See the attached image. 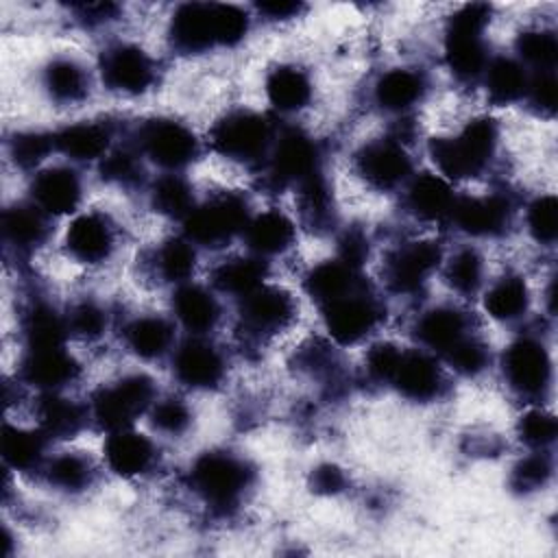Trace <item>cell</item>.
<instances>
[{"label": "cell", "mask_w": 558, "mask_h": 558, "mask_svg": "<svg viewBox=\"0 0 558 558\" xmlns=\"http://www.w3.org/2000/svg\"><path fill=\"white\" fill-rule=\"evenodd\" d=\"M150 203L155 211H159L161 216L177 218L181 222L196 205L192 185L177 172H166L153 183Z\"/></svg>", "instance_id": "cell-42"}, {"label": "cell", "mask_w": 558, "mask_h": 558, "mask_svg": "<svg viewBox=\"0 0 558 558\" xmlns=\"http://www.w3.org/2000/svg\"><path fill=\"white\" fill-rule=\"evenodd\" d=\"M272 122L251 109H235L214 122L209 131L211 148L240 163H257L268 157L275 140Z\"/></svg>", "instance_id": "cell-3"}, {"label": "cell", "mask_w": 558, "mask_h": 558, "mask_svg": "<svg viewBox=\"0 0 558 558\" xmlns=\"http://www.w3.org/2000/svg\"><path fill=\"white\" fill-rule=\"evenodd\" d=\"M508 386L521 397H538L551 381V360L536 338H519L510 342L501 357Z\"/></svg>", "instance_id": "cell-11"}, {"label": "cell", "mask_w": 558, "mask_h": 558, "mask_svg": "<svg viewBox=\"0 0 558 558\" xmlns=\"http://www.w3.org/2000/svg\"><path fill=\"white\" fill-rule=\"evenodd\" d=\"M148 416H150L153 429L170 438L185 434L192 425V410L179 397H163L159 401L155 399V403L148 410Z\"/></svg>", "instance_id": "cell-47"}, {"label": "cell", "mask_w": 558, "mask_h": 558, "mask_svg": "<svg viewBox=\"0 0 558 558\" xmlns=\"http://www.w3.org/2000/svg\"><path fill=\"white\" fill-rule=\"evenodd\" d=\"M48 216L33 203H15L2 211V240L15 253H31L48 238Z\"/></svg>", "instance_id": "cell-28"}, {"label": "cell", "mask_w": 558, "mask_h": 558, "mask_svg": "<svg viewBox=\"0 0 558 558\" xmlns=\"http://www.w3.org/2000/svg\"><path fill=\"white\" fill-rule=\"evenodd\" d=\"M445 283L458 294H475L484 281V257L477 248L464 246L458 248L445 262Z\"/></svg>", "instance_id": "cell-43"}, {"label": "cell", "mask_w": 558, "mask_h": 558, "mask_svg": "<svg viewBox=\"0 0 558 558\" xmlns=\"http://www.w3.org/2000/svg\"><path fill=\"white\" fill-rule=\"evenodd\" d=\"M242 235L253 255L272 257L286 253L294 244L296 227L281 209H264L248 218Z\"/></svg>", "instance_id": "cell-26"}, {"label": "cell", "mask_w": 558, "mask_h": 558, "mask_svg": "<svg viewBox=\"0 0 558 558\" xmlns=\"http://www.w3.org/2000/svg\"><path fill=\"white\" fill-rule=\"evenodd\" d=\"M63 246L65 253L78 264H102L116 248V227L100 211L78 214L65 229Z\"/></svg>", "instance_id": "cell-15"}, {"label": "cell", "mask_w": 558, "mask_h": 558, "mask_svg": "<svg viewBox=\"0 0 558 558\" xmlns=\"http://www.w3.org/2000/svg\"><path fill=\"white\" fill-rule=\"evenodd\" d=\"M102 456L111 473L120 477H140L153 469L157 449L148 436L126 427L109 432L102 445Z\"/></svg>", "instance_id": "cell-21"}, {"label": "cell", "mask_w": 558, "mask_h": 558, "mask_svg": "<svg viewBox=\"0 0 558 558\" xmlns=\"http://www.w3.org/2000/svg\"><path fill=\"white\" fill-rule=\"evenodd\" d=\"M310 486L318 495H338L347 486V475L340 466H336L331 462L318 464L310 475Z\"/></svg>", "instance_id": "cell-57"}, {"label": "cell", "mask_w": 558, "mask_h": 558, "mask_svg": "<svg viewBox=\"0 0 558 558\" xmlns=\"http://www.w3.org/2000/svg\"><path fill=\"white\" fill-rule=\"evenodd\" d=\"M41 85L50 100L61 105L81 102L89 92V76L85 68L72 57H54L41 72Z\"/></svg>", "instance_id": "cell-35"}, {"label": "cell", "mask_w": 558, "mask_h": 558, "mask_svg": "<svg viewBox=\"0 0 558 558\" xmlns=\"http://www.w3.org/2000/svg\"><path fill=\"white\" fill-rule=\"evenodd\" d=\"M453 225L475 238H490L501 233L510 222V203L499 194L486 196H456L449 214Z\"/></svg>", "instance_id": "cell-20"}, {"label": "cell", "mask_w": 558, "mask_h": 558, "mask_svg": "<svg viewBox=\"0 0 558 558\" xmlns=\"http://www.w3.org/2000/svg\"><path fill=\"white\" fill-rule=\"evenodd\" d=\"M499 142V129L490 118H475L466 122L456 135L434 137L429 155L445 179L477 177L493 159Z\"/></svg>", "instance_id": "cell-1"}, {"label": "cell", "mask_w": 558, "mask_h": 558, "mask_svg": "<svg viewBox=\"0 0 558 558\" xmlns=\"http://www.w3.org/2000/svg\"><path fill=\"white\" fill-rule=\"evenodd\" d=\"M312 81L296 65H277L266 76V98L281 113H294L312 100Z\"/></svg>", "instance_id": "cell-36"}, {"label": "cell", "mask_w": 558, "mask_h": 558, "mask_svg": "<svg viewBox=\"0 0 558 558\" xmlns=\"http://www.w3.org/2000/svg\"><path fill=\"white\" fill-rule=\"evenodd\" d=\"M102 83L118 94H144L155 83V63L135 44H116L100 57Z\"/></svg>", "instance_id": "cell-13"}, {"label": "cell", "mask_w": 558, "mask_h": 558, "mask_svg": "<svg viewBox=\"0 0 558 558\" xmlns=\"http://www.w3.org/2000/svg\"><path fill=\"white\" fill-rule=\"evenodd\" d=\"M447 364L464 377H475L488 366V349L475 336H464L458 344H453L445 355Z\"/></svg>", "instance_id": "cell-50"}, {"label": "cell", "mask_w": 558, "mask_h": 558, "mask_svg": "<svg viewBox=\"0 0 558 558\" xmlns=\"http://www.w3.org/2000/svg\"><path fill=\"white\" fill-rule=\"evenodd\" d=\"M368 257V240L360 229H347L338 240V259L351 268H360Z\"/></svg>", "instance_id": "cell-56"}, {"label": "cell", "mask_w": 558, "mask_h": 558, "mask_svg": "<svg viewBox=\"0 0 558 558\" xmlns=\"http://www.w3.org/2000/svg\"><path fill=\"white\" fill-rule=\"evenodd\" d=\"M172 371L183 386L192 390H209L225 377V357L220 349L203 336H192L174 349Z\"/></svg>", "instance_id": "cell-16"}, {"label": "cell", "mask_w": 558, "mask_h": 558, "mask_svg": "<svg viewBox=\"0 0 558 558\" xmlns=\"http://www.w3.org/2000/svg\"><path fill=\"white\" fill-rule=\"evenodd\" d=\"M530 307V290L525 279L506 275L493 281L484 294V310L497 323L519 320Z\"/></svg>", "instance_id": "cell-38"}, {"label": "cell", "mask_w": 558, "mask_h": 558, "mask_svg": "<svg viewBox=\"0 0 558 558\" xmlns=\"http://www.w3.org/2000/svg\"><path fill=\"white\" fill-rule=\"evenodd\" d=\"M357 286H360L357 270L351 268L349 264L340 262L338 257L316 264L305 275V290L320 305H325L333 299H340L353 290H360Z\"/></svg>", "instance_id": "cell-37"}, {"label": "cell", "mask_w": 558, "mask_h": 558, "mask_svg": "<svg viewBox=\"0 0 558 558\" xmlns=\"http://www.w3.org/2000/svg\"><path fill=\"white\" fill-rule=\"evenodd\" d=\"M296 318L294 296L279 288L262 283L257 290L242 299L240 320L251 336L279 333Z\"/></svg>", "instance_id": "cell-14"}, {"label": "cell", "mask_w": 558, "mask_h": 558, "mask_svg": "<svg viewBox=\"0 0 558 558\" xmlns=\"http://www.w3.org/2000/svg\"><path fill=\"white\" fill-rule=\"evenodd\" d=\"M78 375L81 364L65 351V347L26 349L20 364V379L41 392H61L65 386L76 381Z\"/></svg>", "instance_id": "cell-17"}, {"label": "cell", "mask_w": 558, "mask_h": 558, "mask_svg": "<svg viewBox=\"0 0 558 558\" xmlns=\"http://www.w3.org/2000/svg\"><path fill=\"white\" fill-rule=\"evenodd\" d=\"M414 336L427 351L445 355L453 344L469 336V318L453 305H436L416 318Z\"/></svg>", "instance_id": "cell-25"}, {"label": "cell", "mask_w": 558, "mask_h": 558, "mask_svg": "<svg viewBox=\"0 0 558 558\" xmlns=\"http://www.w3.org/2000/svg\"><path fill=\"white\" fill-rule=\"evenodd\" d=\"M172 312L179 325L192 336L209 333L220 320L218 296L198 283H181L172 294Z\"/></svg>", "instance_id": "cell-24"}, {"label": "cell", "mask_w": 558, "mask_h": 558, "mask_svg": "<svg viewBox=\"0 0 558 558\" xmlns=\"http://www.w3.org/2000/svg\"><path fill=\"white\" fill-rule=\"evenodd\" d=\"M390 384L410 401H434L442 390V371L427 351H403Z\"/></svg>", "instance_id": "cell-22"}, {"label": "cell", "mask_w": 558, "mask_h": 558, "mask_svg": "<svg viewBox=\"0 0 558 558\" xmlns=\"http://www.w3.org/2000/svg\"><path fill=\"white\" fill-rule=\"evenodd\" d=\"M490 20L486 4H466L451 15L445 35V61L460 81H475L488 63L484 28Z\"/></svg>", "instance_id": "cell-4"}, {"label": "cell", "mask_w": 558, "mask_h": 558, "mask_svg": "<svg viewBox=\"0 0 558 558\" xmlns=\"http://www.w3.org/2000/svg\"><path fill=\"white\" fill-rule=\"evenodd\" d=\"M266 262L257 255H235L229 259H222L211 270V286L229 296L244 299L253 290H257L264 283L266 277Z\"/></svg>", "instance_id": "cell-31"}, {"label": "cell", "mask_w": 558, "mask_h": 558, "mask_svg": "<svg viewBox=\"0 0 558 558\" xmlns=\"http://www.w3.org/2000/svg\"><path fill=\"white\" fill-rule=\"evenodd\" d=\"M155 403V381L144 373H131L96 390L89 416L107 432L131 427Z\"/></svg>", "instance_id": "cell-6"}, {"label": "cell", "mask_w": 558, "mask_h": 558, "mask_svg": "<svg viewBox=\"0 0 558 558\" xmlns=\"http://www.w3.org/2000/svg\"><path fill=\"white\" fill-rule=\"evenodd\" d=\"M253 482L248 462L229 451H205L190 466L194 493L211 508H233Z\"/></svg>", "instance_id": "cell-2"}, {"label": "cell", "mask_w": 558, "mask_h": 558, "mask_svg": "<svg viewBox=\"0 0 558 558\" xmlns=\"http://www.w3.org/2000/svg\"><path fill=\"white\" fill-rule=\"evenodd\" d=\"M442 248L434 240H416L395 248L384 266V277L390 290L412 294L423 288L429 275L440 266Z\"/></svg>", "instance_id": "cell-12"}, {"label": "cell", "mask_w": 558, "mask_h": 558, "mask_svg": "<svg viewBox=\"0 0 558 558\" xmlns=\"http://www.w3.org/2000/svg\"><path fill=\"white\" fill-rule=\"evenodd\" d=\"M551 471L554 466L549 456L543 449H534V453L525 456L514 464L510 475V486L517 488L519 493L538 490L547 484V480L551 477Z\"/></svg>", "instance_id": "cell-51"}, {"label": "cell", "mask_w": 558, "mask_h": 558, "mask_svg": "<svg viewBox=\"0 0 558 558\" xmlns=\"http://www.w3.org/2000/svg\"><path fill=\"white\" fill-rule=\"evenodd\" d=\"M83 196V183L70 166H48L37 170L31 181V203L46 216L74 214Z\"/></svg>", "instance_id": "cell-18"}, {"label": "cell", "mask_w": 558, "mask_h": 558, "mask_svg": "<svg viewBox=\"0 0 558 558\" xmlns=\"http://www.w3.org/2000/svg\"><path fill=\"white\" fill-rule=\"evenodd\" d=\"M517 434L521 438V442H525L532 449H547L558 434V425L554 414L545 412V410H527L519 423H517Z\"/></svg>", "instance_id": "cell-53"}, {"label": "cell", "mask_w": 558, "mask_h": 558, "mask_svg": "<svg viewBox=\"0 0 558 558\" xmlns=\"http://www.w3.org/2000/svg\"><path fill=\"white\" fill-rule=\"evenodd\" d=\"M54 148V133L22 131L9 142V155L17 168H37Z\"/></svg>", "instance_id": "cell-46"}, {"label": "cell", "mask_w": 558, "mask_h": 558, "mask_svg": "<svg viewBox=\"0 0 558 558\" xmlns=\"http://www.w3.org/2000/svg\"><path fill=\"white\" fill-rule=\"evenodd\" d=\"M37 429L50 438H72L89 418V410L61 392H41L35 405Z\"/></svg>", "instance_id": "cell-27"}, {"label": "cell", "mask_w": 558, "mask_h": 558, "mask_svg": "<svg viewBox=\"0 0 558 558\" xmlns=\"http://www.w3.org/2000/svg\"><path fill=\"white\" fill-rule=\"evenodd\" d=\"M532 105L541 113H554L556 109V76L554 72H536V76L530 78L527 94Z\"/></svg>", "instance_id": "cell-55"}, {"label": "cell", "mask_w": 558, "mask_h": 558, "mask_svg": "<svg viewBox=\"0 0 558 558\" xmlns=\"http://www.w3.org/2000/svg\"><path fill=\"white\" fill-rule=\"evenodd\" d=\"M257 9H259V13H264L270 20H288V17L299 15L301 4L290 2V0H270V2H259Z\"/></svg>", "instance_id": "cell-58"}, {"label": "cell", "mask_w": 558, "mask_h": 558, "mask_svg": "<svg viewBox=\"0 0 558 558\" xmlns=\"http://www.w3.org/2000/svg\"><path fill=\"white\" fill-rule=\"evenodd\" d=\"M456 203L449 179L436 172H421L410 177L405 185V205L412 216L425 222L449 218Z\"/></svg>", "instance_id": "cell-23"}, {"label": "cell", "mask_w": 558, "mask_h": 558, "mask_svg": "<svg viewBox=\"0 0 558 558\" xmlns=\"http://www.w3.org/2000/svg\"><path fill=\"white\" fill-rule=\"evenodd\" d=\"M357 177L377 192H390L405 185L412 177V159L405 144L395 137L366 142L353 157Z\"/></svg>", "instance_id": "cell-9"}, {"label": "cell", "mask_w": 558, "mask_h": 558, "mask_svg": "<svg viewBox=\"0 0 558 558\" xmlns=\"http://www.w3.org/2000/svg\"><path fill=\"white\" fill-rule=\"evenodd\" d=\"M70 336H76L81 340H96L107 329V312L96 301L83 299L70 307L65 314Z\"/></svg>", "instance_id": "cell-49"}, {"label": "cell", "mask_w": 558, "mask_h": 558, "mask_svg": "<svg viewBox=\"0 0 558 558\" xmlns=\"http://www.w3.org/2000/svg\"><path fill=\"white\" fill-rule=\"evenodd\" d=\"M137 148L144 157L168 172L190 166L198 157L196 135L177 120L155 118L140 126Z\"/></svg>", "instance_id": "cell-7"}, {"label": "cell", "mask_w": 558, "mask_h": 558, "mask_svg": "<svg viewBox=\"0 0 558 558\" xmlns=\"http://www.w3.org/2000/svg\"><path fill=\"white\" fill-rule=\"evenodd\" d=\"M296 187H299V205H301L303 218L316 229L327 227L331 222L333 209H331V190L325 174L316 170L314 174L303 179Z\"/></svg>", "instance_id": "cell-44"}, {"label": "cell", "mask_w": 558, "mask_h": 558, "mask_svg": "<svg viewBox=\"0 0 558 558\" xmlns=\"http://www.w3.org/2000/svg\"><path fill=\"white\" fill-rule=\"evenodd\" d=\"M109 144L111 131L102 122H74L54 133V148L72 161H100Z\"/></svg>", "instance_id": "cell-29"}, {"label": "cell", "mask_w": 558, "mask_h": 558, "mask_svg": "<svg viewBox=\"0 0 558 558\" xmlns=\"http://www.w3.org/2000/svg\"><path fill=\"white\" fill-rule=\"evenodd\" d=\"M46 482L61 493H81L92 486L96 469L81 451H63L44 464Z\"/></svg>", "instance_id": "cell-40"}, {"label": "cell", "mask_w": 558, "mask_h": 558, "mask_svg": "<svg viewBox=\"0 0 558 558\" xmlns=\"http://www.w3.org/2000/svg\"><path fill=\"white\" fill-rule=\"evenodd\" d=\"M427 89L425 76L412 68H392L375 83V102L392 113H405L421 102Z\"/></svg>", "instance_id": "cell-30"}, {"label": "cell", "mask_w": 558, "mask_h": 558, "mask_svg": "<svg viewBox=\"0 0 558 558\" xmlns=\"http://www.w3.org/2000/svg\"><path fill=\"white\" fill-rule=\"evenodd\" d=\"M22 336L26 349L63 347L70 336L68 318L46 301H33L22 314Z\"/></svg>", "instance_id": "cell-34"}, {"label": "cell", "mask_w": 558, "mask_h": 558, "mask_svg": "<svg viewBox=\"0 0 558 558\" xmlns=\"http://www.w3.org/2000/svg\"><path fill=\"white\" fill-rule=\"evenodd\" d=\"M482 76H484L488 98L497 105L514 102L527 94L530 76L517 59L497 57L486 63Z\"/></svg>", "instance_id": "cell-39"}, {"label": "cell", "mask_w": 558, "mask_h": 558, "mask_svg": "<svg viewBox=\"0 0 558 558\" xmlns=\"http://www.w3.org/2000/svg\"><path fill=\"white\" fill-rule=\"evenodd\" d=\"M76 11L81 13V17L89 22H105L118 13V7L113 2H87V4H76Z\"/></svg>", "instance_id": "cell-59"}, {"label": "cell", "mask_w": 558, "mask_h": 558, "mask_svg": "<svg viewBox=\"0 0 558 558\" xmlns=\"http://www.w3.org/2000/svg\"><path fill=\"white\" fill-rule=\"evenodd\" d=\"M403 355V349H399L395 342H377L373 344L368 351H366V357H364V368H366V375L373 379V381H379V384H390L397 366H399V360Z\"/></svg>", "instance_id": "cell-54"}, {"label": "cell", "mask_w": 558, "mask_h": 558, "mask_svg": "<svg viewBox=\"0 0 558 558\" xmlns=\"http://www.w3.org/2000/svg\"><path fill=\"white\" fill-rule=\"evenodd\" d=\"M530 235L541 244H551L558 235V203L556 196L545 194L530 203L525 214Z\"/></svg>", "instance_id": "cell-52"}, {"label": "cell", "mask_w": 558, "mask_h": 558, "mask_svg": "<svg viewBox=\"0 0 558 558\" xmlns=\"http://www.w3.org/2000/svg\"><path fill=\"white\" fill-rule=\"evenodd\" d=\"M142 153L131 148H111L100 159V174L105 181L116 185H135L142 181Z\"/></svg>", "instance_id": "cell-48"}, {"label": "cell", "mask_w": 558, "mask_h": 558, "mask_svg": "<svg viewBox=\"0 0 558 558\" xmlns=\"http://www.w3.org/2000/svg\"><path fill=\"white\" fill-rule=\"evenodd\" d=\"M266 161V179L268 183L299 185L303 179L320 170V153L316 142L301 129H286L275 135L272 146L268 150Z\"/></svg>", "instance_id": "cell-8"}, {"label": "cell", "mask_w": 558, "mask_h": 558, "mask_svg": "<svg viewBox=\"0 0 558 558\" xmlns=\"http://www.w3.org/2000/svg\"><path fill=\"white\" fill-rule=\"evenodd\" d=\"M124 342L133 355L142 360H157L172 349L174 327L163 316L144 314L124 327Z\"/></svg>", "instance_id": "cell-32"}, {"label": "cell", "mask_w": 558, "mask_h": 558, "mask_svg": "<svg viewBox=\"0 0 558 558\" xmlns=\"http://www.w3.org/2000/svg\"><path fill=\"white\" fill-rule=\"evenodd\" d=\"M46 436L35 427H17L11 423H4L2 438H0V451L7 466L13 471H39L46 464Z\"/></svg>", "instance_id": "cell-33"}, {"label": "cell", "mask_w": 558, "mask_h": 558, "mask_svg": "<svg viewBox=\"0 0 558 558\" xmlns=\"http://www.w3.org/2000/svg\"><path fill=\"white\" fill-rule=\"evenodd\" d=\"M517 52L525 63L534 65L538 72H554L558 59L556 35L541 28L523 31L517 37Z\"/></svg>", "instance_id": "cell-45"}, {"label": "cell", "mask_w": 558, "mask_h": 558, "mask_svg": "<svg viewBox=\"0 0 558 558\" xmlns=\"http://www.w3.org/2000/svg\"><path fill=\"white\" fill-rule=\"evenodd\" d=\"M320 307L325 331L340 347L362 342L381 320V307L377 301L360 290H353Z\"/></svg>", "instance_id": "cell-10"}, {"label": "cell", "mask_w": 558, "mask_h": 558, "mask_svg": "<svg viewBox=\"0 0 558 558\" xmlns=\"http://www.w3.org/2000/svg\"><path fill=\"white\" fill-rule=\"evenodd\" d=\"M170 39L183 52H203L220 46L216 2L181 4L170 20Z\"/></svg>", "instance_id": "cell-19"}, {"label": "cell", "mask_w": 558, "mask_h": 558, "mask_svg": "<svg viewBox=\"0 0 558 558\" xmlns=\"http://www.w3.org/2000/svg\"><path fill=\"white\" fill-rule=\"evenodd\" d=\"M248 218L246 201L233 192H225L194 205L183 218V235L194 246L218 248L231 242L238 233H244Z\"/></svg>", "instance_id": "cell-5"}, {"label": "cell", "mask_w": 558, "mask_h": 558, "mask_svg": "<svg viewBox=\"0 0 558 558\" xmlns=\"http://www.w3.org/2000/svg\"><path fill=\"white\" fill-rule=\"evenodd\" d=\"M153 268L161 281L174 286L187 283L196 270V246L185 235L168 238L157 246L153 255Z\"/></svg>", "instance_id": "cell-41"}]
</instances>
